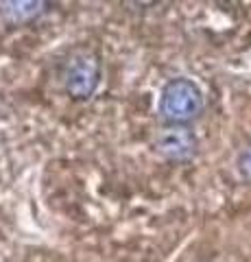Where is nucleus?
<instances>
[{
    "label": "nucleus",
    "mask_w": 251,
    "mask_h": 262,
    "mask_svg": "<svg viewBox=\"0 0 251 262\" xmlns=\"http://www.w3.org/2000/svg\"><path fill=\"white\" fill-rule=\"evenodd\" d=\"M46 3L42 0H15V3H0V18H3L9 27L15 24H27L31 20L39 18L46 11Z\"/></svg>",
    "instance_id": "obj_4"
},
{
    "label": "nucleus",
    "mask_w": 251,
    "mask_h": 262,
    "mask_svg": "<svg viewBox=\"0 0 251 262\" xmlns=\"http://www.w3.org/2000/svg\"><path fill=\"white\" fill-rule=\"evenodd\" d=\"M236 166H238L240 177L245 179V182H249V184H251V144H247L245 149L240 151Z\"/></svg>",
    "instance_id": "obj_5"
},
{
    "label": "nucleus",
    "mask_w": 251,
    "mask_h": 262,
    "mask_svg": "<svg viewBox=\"0 0 251 262\" xmlns=\"http://www.w3.org/2000/svg\"><path fill=\"white\" fill-rule=\"evenodd\" d=\"M155 149L168 162H188L197 155L199 142L188 125H164L155 134Z\"/></svg>",
    "instance_id": "obj_3"
},
{
    "label": "nucleus",
    "mask_w": 251,
    "mask_h": 262,
    "mask_svg": "<svg viewBox=\"0 0 251 262\" xmlns=\"http://www.w3.org/2000/svg\"><path fill=\"white\" fill-rule=\"evenodd\" d=\"M203 110V94L190 79H173L162 90L159 114L166 125H188Z\"/></svg>",
    "instance_id": "obj_1"
},
{
    "label": "nucleus",
    "mask_w": 251,
    "mask_h": 262,
    "mask_svg": "<svg viewBox=\"0 0 251 262\" xmlns=\"http://www.w3.org/2000/svg\"><path fill=\"white\" fill-rule=\"evenodd\" d=\"M101 81V59L90 48L70 55L66 66V92L72 101H87Z\"/></svg>",
    "instance_id": "obj_2"
}]
</instances>
